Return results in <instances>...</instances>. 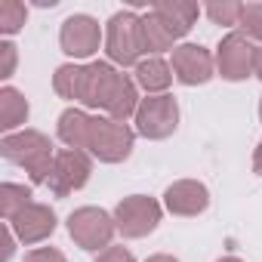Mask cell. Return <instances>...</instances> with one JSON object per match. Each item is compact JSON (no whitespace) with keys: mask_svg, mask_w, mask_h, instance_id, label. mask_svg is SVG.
I'll list each match as a JSON object with an SVG mask.
<instances>
[{"mask_svg":"<svg viewBox=\"0 0 262 262\" xmlns=\"http://www.w3.org/2000/svg\"><path fill=\"white\" fill-rule=\"evenodd\" d=\"M0 155H4L10 164L22 167L31 182H47L50 173H53V164H56V151H53V142L37 133V129H22V133H10L0 142Z\"/></svg>","mask_w":262,"mask_h":262,"instance_id":"1","label":"cell"},{"mask_svg":"<svg viewBox=\"0 0 262 262\" xmlns=\"http://www.w3.org/2000/svg\"><path fill=\"white\" fill-rule=\"evenodd\" d=\"M105 50H108V59L123 68L136 65L139 56L145 53L142 50V16L129 13V10L111 16L108 31H105Z\"/></svg>","mask_w":262,"mask_h":262,"instance_id":"2","label":"cell"},{"mask_svg":"<svg viewBox=\"0 0 262 262\" xmlns=\"http://www.w3.org/2000/svg\"><path fill=\"white\" fill-rule=\"evenodd\" d=\"M136 133L120 120L111 117H93V133H90V155L102 164H120L133 155Z\"/></svg>","mask_w":262,"mask_h":262,"instance_id":"3","label":"cell"},{"mask_svg":"<svg viewBox=\"0 0 262 262\" xmlns=\"http://www.w3.org/2000/svg\"><path fill=\"white\" fill-rule=\"evenodd\" d=\"M114 231H117L114 216H108L99 207H80L68 216V234L80 250H90V253L108 250Z\"/></svg>","mask_w":262,"mask_h":262,"instance_id":"4","label":"cell"},{"mask_svg":"<svg viewBox=\"0 0 262 262\" xmlns=\"http://www.w3.org/2000/svg\"><path fill=\"white\" fill-rule=\"evenodd\" d=\"M161 222V204L145 194H129L114 207V225L123 237H145Z\"/></svg>","mask_w":262,"mask_h":262,"instance_id":"5","label":"cell"},{"mask_svg":"<svg viewBox=\"0 0 262 262\" xmlns=\"http://www.w3.org/2000/svg\"><path fill=\"white\" fill-rule=\"evenodd\" d=\"M179 126V105L173 96H148L139 102L136 111V129L145 139H167Z\"/></svg>","mask_w":262,"mask_h":262,"instance_id":"6","label":"cell"},{"mask_svg":"<svg viewBox=\"0 0 262 262\" xmlns=\"http://www.w3.org/2000/svg\"><path fill=\"white\" fill-rule=\"evenodd\" d=\"M90 173H93L90 155L77 151V148H65V151L56 155V164H53V173H50L47 185L56 198H68L71 191H77L90 182Z\"/></svg>","mask_w":262,"mask_h":262,"instance_id":"7","label":"cell"},{"mask_svg":"<svg viewBox=\"0 0 262 262\" xmlns=\"http://www.w3.org/2000/svg\"><path fill=\"white\" fill-rule=\"evenodd\" d=\"M256 65V47L250 43V37L244 31H231L222 37L219 50H216V68L225 80H244L253 74Z\"/></svg>","mask_w":262,"mask_h":262,"instance_id":"8","label":"cell"},{"mask_svg":"<svg viewBox=\"0 0 262 262\" xmlns=\"http://www.w3.org/2000/svg\"><path fill=\"white\" fill-rule=\"evenodd\" d=\"M99 40H102V28L93 16H68L62 22L59 43L62 53H68L71 59H90L99 50Z\"/></svg>","mask_w":262,"mask_h":262,"instance_id":"9","label":"cell"},{"mask_svg":"<svg viewBox=\"0 0 262 262\" xmlns=\"http://www.w3.org/2000/svg\"><path fill=\"white\" fill-rule=\"evenodd\" d=\"M213 68H216V62H213L210 50H204L201 43H182L173 50V74L185 86L207 83L213 77Z\"/></svg>","mask_w":262,"mask_h":262,"instance_id":"10","label":"cell"},{"mask_svg":"<svg viewBox=\"0 0 262 262\" xmlns=\"http://www.w3.org/2000/svg\"><path fill=\"white\" fill-rule=\"evenodd\" d=\"M10 228L22 244H40L56 231V213L47 204H28L22 213L10 219Z\"/></svg>","mask_w":262,"mask_h":262,"instance_id":"11","label":"cell"},{"mask_svg":"<svg viewBox=\"0 0 262 262\" xmlns=\"http://www.w3.org/2000/svg\"><path fill=\"white\" fill-rule=\"evenodd\" d=\"M164 204L173 216H198L210 207V191L198 179H179L164 191Z\"/></svg>","mask_w":262,"mask_h":262,"instance_id":"12","label":"cell"},{"mask_svg":"<svg viewBox=\"0 0 262 262\" xmlns=\"http://www.w3.org/2000/svg\"><path fill=\"white\" fill-rule=\"evenodd\" d=\"M117 77H120V71H114L108 62H93V65H86L80 102H83L86 108H105V102H108V96H111Z\"/></svg>","mask_w":262,"mask_h":262,"instance_id":"13","label":"cell"},{"mask_svg":"<svg viewBox=\"0 0 262 262\" xmlns=\"http://www.w3.org/2000/svg\"><path fill=\"white\" fill-rule=\"evenodd\" d=\"M151 13L170 28L173 37H185L191 31V25H194V19H198L201 10L194 4H185V0H161V4L151 7Z\"/></svg>","mask_w":262,"mask_h":262,"instance_id":"14","label":"cell"},{"mask_svg":"<svg viewBox=\"0 0 262 262\" xmlns=\"http://www.w3.org/2000/svg\"><path fill=\"white\" fill-rule=\"evenodd\" d=\"M90 133H93V117L83 114L80 108H65L59 114V139L68 148H90Z\"/></svg>","mask_w":262,"mask_h":262,"instance_id":"15","label":"cell"},{"mask_svg":"<svg viewBox=\"0 0 262 262\" xmlns=\"http://www.w3.org/2000/svg\"><path fill=\"white\" fill-rule=\"evenodd\" d=\"M139 93H136V83L129 80L126 74H120L117 77V83H114V90H111V96H108V102H105V111H108V117L111 120H126L129 114H136L139 111Z\"/></svg>","mask_w":262,"mask_h":262,"instance_id":"16","label":"cell"},{"mask_svg":"<svg viewBox=\"0 0 262 262\" xmlns=\"http://www.w3.org/2000/svg\"><path fill=\"white\" fill-rule=\"evenodd\" d=\"M173 68L164 59H145L136 65V83L148 93V96H164V90L173 83Z\"/></svg>","mask_w":262,"mask_h":262,"instance_id":"17","label":"cell"},{"mask_svg":"<svg viewBox=\"0 0 262 262\" xmlns=\"http://www.w3.org/2000/svg\"><path fill=\"white\" fill-rule=\"evenodd\" d=\"M28 120V99L16 90V86H4L0 90V129H16L19 123Z\"/></svg>","mask_w":262,"mask_h":262,"instance_id":"18","label":"cell"},{"mask_svg":"<svg viewBox=\"0 0 262 262\" xmlns=\"http://www.w3.org/2000/svg\"><path fill=\"white\" fill-rule=\"evenodd\" d=\"M173 40L176 37L155 13L142 16V50L145 53H167V50H173Z\"/></svg>","mask_w":262,"mask_h":262,"instance_id":"19","label":"cell"},{"mask_svg":"<svg viewBox=\"0 0 262 262\" xmlns=\"http://www.w3.org/2000/svg\"><path fill=\"white\" fill-rule=\"evenodd\" d=\"M83 77H86V65H62L53 74V90L62 99L80 102V96H83Z\"/></svg>","mask_w":262,"mask_h":262,"instance_id":"20","label":"cell"},{"mask_svg":"<svg viewBox=\"0 0 262 262\" xmlns=\"http://www.w3.org/2000/svg\"><path fill=\"white\" fill-rule=\"evenodd\" d=\"M28 204H34V201H31V188L16 185V182H4V185H0V216H4L7 222H10L16 213H22Z\"/></svg>","mask_w":262,"mask_h":262,"instance_id":"21","label":"cell"},{"mask_svg":"<svg viewBox=\"0 0 262 262\" xmlns=\"http://www.w3.org/2000/svg\"><path fill=\"white\" fill-rule=\"evenodd\" d=\"M28 19V10L25 4H19V0H4L0 4V31L4 34H16Z\"/></svg>","mask_w":262,"mask_h":262,"instance_id":"22","label":"cell"},{"mask_svg":"<svg viewBox=\"0 0 262 262\" xmlns=\"http://www.w3.org/2000/svg\"><path fill=\"white\" fill-rule=\"evenodd\" d=\"M241 13H244V4H234V0H225V4H210L207 7V16L216 25H237L241 22Z\"/></svg>","mask_w":262,"mask_h":262,"instance_id":"23","label":"cell"},{"mask_svg":"<svg viewBox=\"0 0 262 262\" xmlns=\"http://www.w3.org/2000/svg\"><path fill=\"white\" fill-rule=\"evenodd\" d=\"M237 25L244 28L247 37L262 40V4H247L244 13H241V22H237Z\"/></svg>","mask_w":262,"mask_h":262,"instance_id":"24","label":"cell"},{"mask_svg":"<svg viewBox=\"0 0 262 262\" xmlns=\"http://www.w3.org/2000/svg\"><path fill=\"white\" fill-rule=\"evenodd\" d=\"M16 71V47L10 40L0 43V77H13Z\"/></svg>","mask_w":262,"mask_h":262,"instance_id":"25","label":"cell"},{"mask_svg":"<svg viewBox=\"0 0 262 262\" xmlns=\"http://www.w3.org/2000/svg\"><path fill=\"white\" fill-rule=\"evenodd\" d=\"M25 262H68V259H65L62 250H56V247H40V250H31V253L25 256Z\"/></svg>","mask_w":262,"mask_h":262,"instance_id":"26","label":"cell"},{"mask_svg":"<svg viewBox=\"0 0 262 262\" xmlns=\"http://www.w3.org/2000/svg\"><path fill=\"white\" fill-rule=\"evenodd\" d=\"M96 262H136V259H133V253L123 250V247H108V250L99 253Z\"/></svg>","mask_w":262,"mask_h":262,"instance_id":"27","label":"cell"},{"mask_svg":"<svg viewBox=\"0 0 262 262\" xmlns=\"http://www.w3.org/2000/svg\"><path fill=\"white\" fill-rule=\"evenodd\" d=\"M13 250H16V247H13V228H10V222H7V225H4V262L13 256Z\"/></svg>","mask_w":262,"mask_h":262,"instance_id":"28","label":"cell"},{"mask_svg":"<svg viewBox=\"0 0 262 262\" xmlns=\"http://www.w3.org/2000/svg\"><path fill=\"white\" fill-rule=\"evenodd\" d=\"M253 167H256V173L262 176V142L256 145V151H253Z\"/></svg>","mask_w":262,"mask_h":262,"instance_id":"29","label":"cell"},{"mask_svg":"<svg viewBox=\"0 0 262 262\" xmlns=\"http://www.w3.org/2000/svg\"><path fill=\"white\" fill-rule=\"evenodd\" d=\"M253 74L262 80V47H256V65H253Z\"/></svg>","mask_w":262,"mask_h":262,"instance_id":"30","label":"cell"},{"mask_svg":"<svg viewBox=\"0 0 262 262\" xmlns=\"http://www.w3.org/2000/svg\"><path fill=\"white\" fill-rule=\"evenodd\" d=\"M148 262H179V259H173L167 253H158V256H148Z\"/></svg>","mask_w":262,"mask_h":262,"instance_id":"31","label":"cell"},{"mask_svg":"<svg viewBox=\"0 0 262 262\" xmlns=\"http://www.w3.org/2000/svg\"><path fill=\"white\" fill-rule=\"evenodd\" d=\"M216 262H241L237 256H222V259H216Z\"/></svg>","mask_w":262,"mask_h":262,"instance_id":"32","label":"cell"},{"mask_svg":"<svg viewBox=\"0 0 262 262\" xmlns=\"http://www.w3.org/2000/svg\"><path fill=\"white\" fill-rule=\"evenodd\" d=\"M259 117H262V102H259Z\"/></svg>","mask_w":262,"mask_h":262,"instance_id":"33","label":"cell"}]
</instances>
